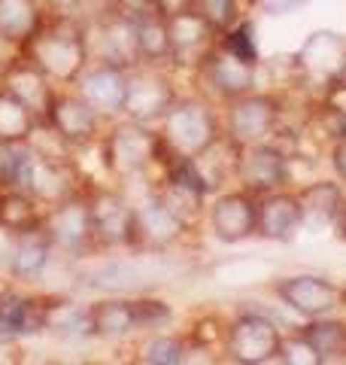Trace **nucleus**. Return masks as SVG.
Instances as JSON below:
<instances>
[{
    "label": "nucleus",
    "instance_id": "f257e3e1",
    "mask_svg": "<svg viewBox=\"0 0 346 365\" xmlns=\"http://www.w3.org/2000/svg\"><path fill=\"white\" fill-rule=\"evenodd\" d=\"M25 58L55 83H76L88 64V31L70 16H55L25 43Z\"/></svg>",
    "mask_w": 346,
    "mask_h": 365
},
{
    "label": "nucleus",
    "instance_id": "f03ea898",
    "mask_svg": "<svg viewBox=\"0 0 346 365\" xmlns=\"http://www.w3.org/2000/svg\"><path fill=\"white\" fill-rule=\"evenodd\" d=\"M219 134L222 131H219L216 113L210 110L206 101H198V98H177L164 113V119H161V140L177 155L194 158Z\"/></svg>",
    "mask_w": 346,
    "mask_h": 365
},
{
    "label": "nucleus",
    "instance_id": "7ed1b4c3",
    "mask_svg": "<svg viewBox=\"0 0 346 365\" xmlns=\"http://www.w3.org/2000/svg\"><path fill=\"white\" fill-rule=\"evenodd\" d=\"M167 155V146L161 134L149 131L143 122H122L103 137V165L115 177H134L143 174L149 165Z\"/></svg>",
    "mask_w": 346,
    "mask_h": 365
},
{
    "label": "nucleus",
    "instance_id": "20e7f679",
    "mask_svg": "<svg viewBox=\"0 0 346 365\" xmlns=\"http://www.w3.org/2000/svg\"><path fill=\"white\" fill-rule=\"evenodd\" d=\"M283 104L276 95H264V91H246L240 98L228 101L225 110V134L240 146L264 143L280 125Z\"/></svg>",
    "mask_w": 346,
    "mask_h": 365
},
{
    "label": "nucleus",
    "instance_id": "39448f33",
    "mask_svg": "<svg viewBox=\"0 0 346 365\" xmlns=\"http://www.w3.org/2000/svg\"><path fill=\"white\" fill-rule=\"evenodd\" d=\"M167 28H170V61L177 67H194V71L219 49V37H222L192 6H179L167 13Z\"/></svg>",
    "mask_w": 346,
    "mask_h": 365
},
{
    "label": "nucleus",
    "instance_id": "423d86ee",
    "mask_svg": "<svg viewBox=\"0 0 346 365\" xmlns=\"http://www.w3.org/2000/svg\"><path fill=\"white\" fill-rule=\"evenodd\" d=\"M283 332L261 314H240L225 329V353L240 365H264L280 353Z\"/></svg>",
    "mask_w": 346,
    "mask_h": 365
},
{
    "label": "nucleus",
    "instance_id": "0eeeda50",
    "mask_svg": "<svg viewBox=\"0 0 346 365\" xmlns=\"http://www.w3.org/2000/svg\"><path fill=\"white\" fill-rule=\"evenodd\" d=\"M177 101L170 79L164 73L155 71V64L149 67H131L128 71V86H125V101H122V113L134 122H161L170 104Z\"/></svg>",
    "mask_w": 346,
    "mask_h": 365
},
{
    "label": "nucleus",
    "instance_id": "6e6552de",
    "mask_svg": "<svg viewBox=\"0 0 346 365\" xmlns=\"http://www.w3.org/2000/svg\"><path fill=\"white\" fill-rule=\"evenodd\" d=\"M43 228L52 237V247H61L67 253H83V250L95 247V225H91L85 192L49 204L43 210Z\"/></svg>",
    "mask_w": 346,
    "mask_h": 365
},
{
    "label": "nucleus",
    "instance_id": "1a4fd4ad",
    "mask_svg": "<svg viewBox=\"0 0 346 365\" xmlns=\"http://www.w3.org/2000/svg\"><path fill=\"white\" fill-rule=\"evenodd\" d=\"M189 232V225L173 213L161 195H149L146 201L134 204V225H131V250H167Z\"/></svg>",
    "mask_w": 346,
    "mask_h": 365
},
{
    "label": "nucleus",
    "instance_id": "9d476101",
    "mask_svg": "<svg viewBox=\"0 0 346 365\" xmlns=\"http://www.w3.org/2000/svg\"><path fill=\"white\" fill-rule=\"evenodd\" d=\"M237 180L243 182L249 195H268V192L283 189L288 182V158L283 150H276L268 140L240 146L237 158Z\"/></svg>",
    "mask_w": 346,
    "mask_h": 365
},
{
    "label": "nucleus",
    "instance_id": "9b49d317",
    "mask_svg": "<svg viewBox=\"0 0 346 365\" xmlns=\"http://www.w3.org/2000/svg\"><path fill=\"white\" fill-rule=\"evenodd\" d=\"M91 225H95L98 247H131V225H134V204L122 192L91 189L88 195Z\"/></svg>",
    "mask_w": 346,
    "mask_h": 365
},
{
    "label": "nucleus",
    "instance_id": "f8f14e48",
    "mask_svg": "<svg viewBox=\"0 0 346 365\" xmlns=\"http://www.w3.org/2000/svg\"><path fill=\"white\" fill-rule=\"evenodd\" d=\"M46 125H52L55 134L61 137L67 146H88L98 140V128H100V113L79 95H58L52 98L49 116Z\"/></svg>",
    "mask_w": 346,
    "mask_h": 365
},
{
    "label": "nucleus",
    "instance_id": "ddd939ff",
    "mask_svg": "<svg viewBox=\"0 0 346 365\" xmlns=\"http://www.w3.org/2000/svg\"><path fill=\"white\" fill-rule=\"evenodd\" d=\"M83 177L73 168L70 158H58V155H40L33 153L31 158V174H28V192L37 198L43 207L58 204L70 195H79Z\"/></svg>",
    "mask_w": 346,
    "mask_h": 365
},
{
    "label": "nucleus",
    "instance_id": "4468645a",
    "mask_svg": "<svg viewBox=\"0 0 346 365\" xmlns=\"http://www.w3.org/2000/svg\"><path fill=\"white\" fill-rule=\"evenodd\" d=\"M256 220H258V198L249 192H225L219 195L210 207V228L219 241L237 244L256 235Z\"/></svg>",
    "mask_w": 346,
    "mask_h": 365
},
{
    "label": "nucleus",
    "instance_id": "2eb2a0df",
    "mask_svg": "<svg viewBox=\"0 0 346 365\" xmlns=\"http://www.w3.org/2000/svg\"><path fill=\"white\" fill-rule=\"evenodd\" d=\"M273 292L292 307V311L310 317H325L331 307H337L340 289L331 280L316 277V274H295V277H283L273 287Z\"/></svg>",
    "mask_w": 346,
    "mask_h": 365
},
{
    "label": "nucleus",
    "instance_id": "dca6fc26",
    "mask_svg": "<svg viewBox=\"0 0 346 365\" xmlns=\"http://www.w3.org/2000/svg\"><path fill=\"white\" fill-rule=\"evenodd\" d=\"M304 225V210L301 198L295 192L276 189L268 195H258V220H256V235L264 241H292L298 228Z\"/></svg>",
    "mask_w": 346,
    "mask_h": 365
},
{
    "label": "nucleus",
    "instance_id": "f3484780",
    "mask_svg": "<svg viewBox=\"0 0 346 365\" xmlns=\"http://www.w3.org/2000/svg\"><path fill=\"white\" fill-rule=\"evenodd\" d=\"M0 86H4V91H9L13 98H19L40 122H46L55 91L49 86V76H46L37 64H31L28 58L9 61L4 67V73H0Z\"/></svg>",
    "mask_w": 346,
    "mask_h": 365
},
{
    "label": "nucleus",
    "instance_id": "a211bd4d",
    "mask_svg": "<svg viewBox=\"0 0 346 365\" xmlns=\"http://www.w3.org/2000/svg\"><path fill=\"white\" fill-rule=\"evenodd\" d=\"M125 86H128V71L119 64H107L100 61L95 67L85 64V71L76 76V88L100 116L110 113H122V101H125Z\"/></svg>",
    "mask_w": 346,
    "mask_h": 365
},
{
    "label": "nucleus",
    "instance_id": "6ab92c4d",
    "mask_svg": "<svg viewBox=\"0 0 346 365\" xmlns=\"http://www.w3.org/2000/svg\"><path fill=\"white\" fill-rule=\"evenodd\" d=\"M346 61V40L334 31H313L298 49V71L310 79H325L331 83L337 76L340 64Z\"/></svg>",
    "mask_w": 346,
    "mask_h": 365
},
{
    "label": "nucleus",
    "instance_id": "aec40b11",
    "mask_svg": "<svg viewBox=\"0 0 346 365\" xmlns=\"http://www.w3.org/2000/svg\"><path fill=\"white\" fill-rule=\"evenodd\" d=\"M198 71L204 73L206 79V86H210L219 98H240V95H246V91L256 88V67L246 64V61H240L234 58V55H228L222 46L206 58Z\"/></svg>",
    "mask_w": 346,
    "mask_h": 365
},
{
    "label": "nucleus",
    "instance_id": "412c9836",
    "mask_svg": "<svg viewBox=\"0 0 346 365\" xmlns=\"http://www.w3.org/2000/svg\"><path fill=\"white\" fill-rule=\"evenodd\" d=\"M52 259V237L46 235V228H28V232L13 235V247H9V268L6 274L16 280H37L46 271Z\"/></svg>",
    "mask_w": 346,
    "mask_h": 365
},
{
    "label": "nucleus",
    "instance_id": "4be33fe9",
    "mask_svg": "<svg viewBox=\"0 0 346 365\" xmlns=\"http://www.w3.org/2000/svg\"><path fill=\"white\" fill-rule=\"evenodd\" d=\"M134 34H137V49H140V61L146 64H161L170 61V28H167V13L155 0L146 6L134 9Z\"/></svg>",
    "mask_w": 346,
    "mask_h": 365
},
{
    "label": "nucleus",
    "instance_id": "5701e85b",
    "mask_svg": "<svg viewBox=\"0 0 346 365\" xmlns=\"http://www.w3.org/2000/svg\"><path fill=\"white\" fill-rule=\"evenodd\" d=\"M100 61L119 64L125 71L140 64V49H137V34H134V16L125 9H115L110 19L100 25Z\"/></svg>",
    "mask_w": 346,
    "mask_h": 365
},
{
    "label": "nucleus",
    "instance_id": "b1692460",
    "mask_svg": "<svg viewBox=\"0 0 346 365\" xmlns=\"http://www.w3.org/2000/svg\"><path fill=\"white\" fill-rule=\"evenodd\" d=\"M237 158H240V143H234L228 134H219L204 153H198L192 158L194 168H198V174H201V180H204L206 195L216 192L231 174L237 177Z\"/></svg>",
    "mask_w": 346,
    "mask_h": 365
},
{
    "label": "nucleus",
    "instance_id": "393cba45",
    "mask_svg": "<svg viewBox=\"0 0 346 365\" xmlns=\"http://www.w3.org/2000/svg\"><path fill=\"white\" fill-rule=\"evenodd\" d=\"M43 25L40 0H0V40L25 46Z\"/></svg>",
    "mask_w": 346,
    "mask_h": 365
},
{
    "label": "nucleus",
    "instance_id": "a878e982",
    "mask_svg": "<svg viewBox=\"0 0 346 365\" xmlns=\"http://www.w3.org/2000/svg\"><path fill=\"white\" fill-rule=\"evenodd\" d=\"M301 338L313 347L319 365L322 362H346V323L328 317H310L301 329Z\"/></svg>",
    "mask_w": 346,
    "mask_h": 365
},
{
    "label": "nucleus",
    "instance_id": "bb28decb",
    "mask_svg": "<svg viewBox=\"0 0 346 365\" xmlns=\"http://www.w3.org/2000/svg\"><path fill=\"white\" fill-rule=\"evenodd\" d=\"M91 335L98 338H125L137 329L131 299H100L88 307Z\"/></svg>",
    "mask_w": 346,
    "mask_h": 365
},
{
    "label": "nucleus",
    "instance_id": "cd10ccee",
    "mask_svg": "<svg viewBox=\"0 0 346 365\" xmlns=\"http://www.w3.org/2000/svg\"><path fill=\"white\" fill-rule=\"evenodd\" d=\"M0 225L13 235L37 228L43 225V204L25 189H6L0 195Z\"/></svg>",
    "mask_w": 346,
    "mask_h": 365
},
{
    "label": "nucleus",
    "instance_id": "c85d7f7f",
    "mask_svg": "<svg viewBox=\"0 0 346 365\" xmlns=\"http://www.w3.org/2000/svg\"><path fill=\"white\" fill-rule=\"evenodd\" d=\"M40 119L21 104L19 98H13L9 91L0 88V146H16L28 143L31 134L37 131Z\"/></svg>",
    "mask_w": 346,
    "mask_h": 365
},
{
    "label": "nucleus",
    "instance_id": "c756f323",
    "mask_svg": "<svg viewBox=\"0 0 346 365\" xmlns=\"http://www.w3.org/2000/svg\"><path fill=\"white\" fill-rule=\"evenodd\" d=\"M46 329H52L58 338H85L91 335V317L88 307L76 302H49V314H46Z\"/></svg>",
    "mask_w": 346,
    "mask_h": 365
},
{
    "label": "nucleus",
    "instance_id": "7c9ffc66",
    "mask_svg": "<svg viewBox=\"0 0 346 365\" xmlns=\"http://www.w3.org/2000/svg\"><path fill=\"white\" fill-rule=\"evenodd\" d=\"M301 198V210H304V222H334V213L340 207V189L334 182H310L304 192H298Z\"/></svg>",
    "mask_w": 346,
    "mask_h": 365
},
{
    "label": "nucleus",
    "instance_id": "2f4dec72",
    "mask_svg": "<svg viewBox=\"0 0 346 365\" xmlns=\"http://www.w3.org/2000/svg\"><path fill=\"white\" fill-rule=\"evenodd\" d=\"M219 46H222L228 55H234V58L258 67V43H256V25H252V21L231 25L222 37H219Z\"/></svg>",
    "mask_w": 346,
    "mask_h": 365
},
{
    "label": "nucleus",
    "instance_id": "473e14b6",
    "mask_svg": "<svg viewBox=\"0 0 346 365\" xmlns=\"http://www.w3.org/2000/svg\"><path fill=\"white\" fill-rule=\"evenodd\" d=\"M186 341L177 338V335H158V338H149L146 344L137 353V362H146V365H179L186 362Z\"/></svg>",
    "mask_w": 346,
    "mask_h": 365
},
{
    "label": "nucleus",
    "instance_id": "72a5a7b5",
    "mask_svg": "<svg viewBox=\"0 0 346 365\" xmlns=\"http://www.w3.org/2000/svg\"><path fill=\"white\" fill-rule=\"evenodd\" d=\"M189 6L198 9L219 34H225L231 25L240 21V4L237 0H192Z\"/></svg>",
    "mask_w": 346,
    "mask_h": 365
},
{
    "label": "nucleus",
    "instance_id": "f704fd0d",
    "mask_svg": "<svg viewBox=\"0 0 346 365\" xmlns=\"http://www.w3.org/2000/svg\"><path fill=\"white\" fill-rule=\"evenodd\" d=\"M134 319H137V329H158V326H167L173 314H170V304L158 299H134Z\"/></svg>",
    "mask_w": 346,
    "mask_h": 365
},
{
    "label": "nucleus",
    "instance_id": "c9c22d12",
    "mask_svg": "<svg viewBox=\"0 0 346 365\" xmlns=\"http://www.w3.org/2000/svg\"><path fill=\"white\" fill-rule=\"evenodd\" d=\"M276 359H280V362H292V365H304V362H307V365H319L313 347H310L307 341L301 338V332H298L295 338H285V335H283Z\"/></svg>",
    "mask_w": 346,
    "mask_h": 365
},
{
    "label": "nucleus",
    "instance_id": "e433bc0d",
    "mask_svg": "<svg viewBox=\"0 0 346 365\" xmlns=\"http://www.w3.org/2000/svg\"><path fill=\"white\" fill-rule=\"evenodd\" d=\"M225 329H228V326H225ZM225 329L219 326L216 317H204V319H198V323H194L192 341H194L198 347H213L216 341H222V344H225Z\"/></svg>",
    "mask_w": 346,
    "mask_h": 365
},
{
    "label": "nucleus",
    "instance_id": "4c0bfd02",
    "mask_svg": "<svg viewBox=\"0 0 346 365\" xmlns=\"http://www.w3.org/2000/svg\"><path fill=\"white\" fill-rule=\"evenodd\" d=\"M261 13H268V16H288L292 9L301 6V0H256Z\"/></svg>",
    "mask_w": 346,
    "mask_h": 365
},
{
    "label": "nucleus",
    "instance_id": "58836bf2",
    "mask_svg": "<svg viewBox=\"0 0 346 365\" xmlns=\"http://www.w3.org/2000/svg\"><path fill=\"white\" fill-rule=\"evenodd\" d=\"M331 165H334V170H337V177L346 180V137H340V140L334 143V150H331Z\"/></svg>",
    "mask_w": 346,
    "mask_h": 365
},
{
    "label": "nucleus",
    "instance_id": "ea45409f",
    "mask_svg": "<svg viewBox=\"0 0 346 365\" xmlns=\"http://www.w3.org/2000/svg\"><path fill=\"white\" fill-rule=\"evenodd\" d=\"M9 247H13V232H6V228L0 225V277H4L9 268Z\"/></svg>",
    "mask_w": 346,
    "mask_h": 365
},
{
    "label": "nucleus",
    "instance_id": "a19ab883",
    "mask_svg": "<svg viewBox=\"0 0 346 365\" xmlns=\"http://www.w3.org/2000/svg\"><path fill=\"white\" fill-rule=\"evenodd\" d=\"M146 4H149V0H112V6L115 9H125V13H134V9H140Z\"/></svg>",
    "mask_w": 346,
    "mask_h": 365
},
{
    "label": "nucleus",
    "instance_id": "79ce46f5",
    "mask_svg": "<svg viewBox=\"0 0 346 365\" xmlns=\"http://www.w3.org/2000/svg\"><path fill=\"white\" fill-rule=\"evenodd\" d=\"M334 222H337V232L346 237V201H340L337 213H334Z\"/></svg>",
    "mask_w": 346,
    "mask_h": 365
},
{
    "label": "nucleus",
    "instance_id": "37998d69",
    "mask_svg": "<svg viewBox=\"0 0 346 365\" xmlns=\"http://www.w3.org/2000/svg\"><path fill=\"white\" fill-rule=\"evenodd\" d=\"M43 4H49L55 9H73V6L83 4V0H43Z\"/></svg>",
    "mask_w": 346,
    "mask_h": 365
},
{
    "label": "nucleus",
    "instance_id": "c03bdc74",
    "mask_svg": "<svg viewBox=\"0 0 346 365\" xmlns=\"http://www.w3.org/2000/svg\"><path fill=\"white\" fill-rule=\"evenodd\" d=\"M331 83H343V86H346V61L340 64V71H337V76H334Z\"/></svg>",
    "mask_w": 346,
    "mask_h": 365
},
{
    "label": "nucleus",
    "instance_id": "a18cd8bd",
    "mask_svg": "<svg viewBox=\"0 0 346 365\" xmlns=\"http://www.w3.org/2000/svg\"><path fill=\"white\" fill-rule=\"evenodd\" d=\"M340 302H343V304H346V289H343V292H340Z\"/></svg>",
    "mask_w": 346,
    "mask_h": 365
}]
</instances>
